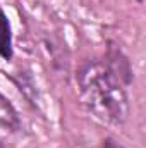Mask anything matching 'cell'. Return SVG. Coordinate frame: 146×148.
Returning a JSON list of instances; mask_svg holds the SVG:
<instances>
[{
	"label": "cell",
	"instance_id": "obj_2",
	"mask_svg": "<svg viewBox=\"0 0 146 148\" xmlns=\"http://www.w3.org/2000/svg\"><path fill=\"white\" fill-rule=\"evenodd\" d=\"M0 127L7 131H19L21 129V119L17 110L10 103V100L0 91Z\"/></svg>",
	"mask_w": 146,
	"mask_h": 148
},
{
	"label": "cell",
	"instance_id": "obj_5",
	"mask_svg": "<svg viewBox=\"0 0 146 148\" xmlns=\"http://www.w3.org/2000/svg\"><path fill=\"white\" fill-rule=\"evenodd\" d=\"M138 2H139V3H143V2H145V0H138Z\"/></svg>",
	"mask_w": 146,
	"mask_h": 148
},
{
	"label": "cell",
	"instance_id": "obj_6",
	"mask_svg": "<svg viewBox=\"0 0 146 148\" xmlns=\"http://www.w3.org/2000/svg\"><path fill=\"white\" fill-rule=\"evenodd\" d=\"M0 148H3V145H2V143H0Z\"/></svg>",
	"mask_w": 146,
	"mask_h": 148
},
{
	"label": "cell",
	"instance_id": "obj_4",
	"mask_svg": "<svg viewBox=\"0 0 146 148\" xmlns=\"http://www.w3.org/2000/svg\"><path fill=\"white\" fill-rule=\"evenodd\" d=\"M102 148H120L112 138H107V140H103V143H102Z\"/></svg>",
	"mask_w": 146,
	"mask_h": 148
},
{
	"label": "cell",
	"instance_id": "obj_3",
	"mask_svg": "<svg viewBox=\"0 0 146 148\" xmlns=\"http://www.w3.org/2000/svg\"><path fill=\"white\" fill-rule=\"evenodd\" d=\"M14 48H12V28L9 23L7 14L0 7V57L3 60H12Z\"/></svg>",
	"mask_w": 146,
	"mask_h": 148
},
{
	"label": "cell",
	"instance_id": "obj_1",
	"mask_svg": "<svg viewBox=\"0 0 146 148\" xmlns=\"http://www.w3.org/2000/svg\"><path fill=\"white\" fill-rule=\"evenodd\" d=\"M77 91L83 103L95 117L108 124H124L129 115L126 84L100 60H84L76 73Z\"/></svg>",
	"mask_w": 146,
	"mask_h": 148
}]
</instances>
